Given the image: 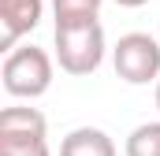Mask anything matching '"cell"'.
I'll list each match as a JSON object with an SVG mask.
<instances>
[{"instance_id": "cell-1", "label": "cell", "mask_w": 160, "mask_h": 156, "mask_svg": "<svg viewBox=\"0 0 160 156\" xmlns=\"http://www.w3.org/2000/svg\"><path fill=\"white\" fill-rule=\"evenodd\" d=\"M0 78H4V93L8 97H15V100H38L52 85V56L45 48H38V45H22L11 56H4Z\"/></svg>"}, {"instance_id": "cell-2", "label": "cell", "mask_w": 160, "mask_h": 156, "mask_svg": "<svg viewBox=\"0 0 160 156\" xmlns=\"http://www.w3.org/2000/svg\"><path fill=\"white\" fill-rule=\"evenodd\" d=\"M104 26L101 22H78V26H56V60L60 71L75 78L93 75L104 63Z\"/></svg>"}, {"instance_id": "cell-3", "label": "cell", "mask_w": 160, "mask_h": 156, "mask_svg": "<svg viewBox=\"0 0 160 156\" xmlns=\"http://www.w3.org/2000/svg\"><path fill=\"white\" fill-rule=\"evenodd\" d=\"M112 63H116V75L127 85H149L160 82V45L153 34H123L112 48Z\"/></svg>"}, {"instance_id": "cell-4", "label": "cell", "mask_w": 160, "mask_h": 156, "mask_svg": "<svg viewBox=\"0 0 160 156\" xmlns=\"http://www.w3.org/2000/svg\"><path fill=\"white\" fill-rule=\"evenodd\" d=\"M41 15H45V0H0V48H4V56L15 52L19 37L38 30Z\"/></svg>"}, {"instance_id": "cell-5", "label": "cell", "mask_w": 160, "mask_h": 156, "mask_svg": "<svg viewBox=\"0 0 160 156\" xmlns=\"http://www.w3.org/2000/svg\"><path fill=\"white\" fill-rule=\"evenodd\" d=\"M0 138H48V119L38 108L11 104L0 112Z\"/></svg>"}, {"instance_id": "cell-6", "label": "cell", "mask_w": 160, "mask_h": 156, "mask_svg": "<svg viewBox=\"0 0 160 156\" xmlns=\"http://www.w3.org/2000/svg\"><path fill=\"white\" fill-rule=\"evenodd\" d=\"M60 156H116V141L101 126H75L60 141Z\"/></svg>"}, {"instance_id": "cell-7", "label": "cell", "mask_w": 160, "mask_h": 156, "mask_svg": "<svg viewBox=\"0 0 160 156\" xmlns=\"http://www.w3.org/2000/svg\"><path fill=\"white\" fill-rule=\"evenodd\" d=\"M104 0H52L56 26H78V22H97Z\"/></svg>"}, {"instance_id": "cell-8", "label": "cell", "mask_w": 160, "mask_h": 156, "mask_svg": "<svg viewBox=\"0 0 160 156\" xmlns=\"http://www.w3.org/2000/svg\"><path fill=\"white\" fill-rule=\"evenodd\" d=\"M127 156H160V123H142L127 134Z\"/></svg>"}, {"instance_id": "cell-9", "label": "cell", "mask_w": 160, "mask_h": 156, "mask_svg": "<svg viewBox=\"0 0 160 156\" xmlns=\"http://www.w3.org/2000/svg\"><path fill=\"white\" fill-rule=\"evenodd\" d=\"M0 156H52L48 138H0Z\"/></svg>"}, {"instance_id": "cell-10", "label": "cell", "mask_w": 160, "mask_h": 156, "mask_svg": "<svg viewBox=\"0 0 160 156\" xmlns=\"http://www.w3.org/2000/svg\"><path fill=\"white\" fill-rule=\"evenodd\" d=\"M119 7H142V4H149V0H116Z\"/></svg>"}, {"instance_id": "cell-11", "label": "cell", "mask_w": 160, "mask_h": 156, "mask_svg": "<svg viewBox=\"0 0 160 156\" xmlns=\"http://www.w3.org/2000/svg\"><path fill=\"white\" fill-rule=\"evenodd\" d=\"M157 108H160V82H157Z\"/></svg>"}]
</instances>
